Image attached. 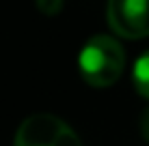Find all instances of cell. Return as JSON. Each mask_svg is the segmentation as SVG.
I'll return each instance as SVG.
<instances>
[{"mask_svg": "<svg viewBox=\"0 0 149 146\" xmlns=\"http://www.w3.org/2000/svg\"><path fill=\"white\" fill-rule=\"evenodd\" d=\"M123 67H125V52L121 43L110 34H95L80 49L78 69L89 86H112L121 77Z\"/></svg>", "mask_w": 149, "mask_h": 146, "instance_id": "1", "label": "cell"}, {"mask_svg": "<svg viewBox=\"0 0 149 146\" xmlns=\"http://www.w3.org/2000/svg\"><path fill=\"white\" fill-rule=\"evenodd\" d=\"M13 146H82L78 133L54 114H33L24 118Z\"/></svg>", "mask_w": 149, "mask_h": 146, "instance_id": "2", "label": "cell"}, {"mask_svg": "<svg viewBox=\"0 0 149 146\" xmlns=\"http://www.w3.org/2000/svg\"><path fill=\"white\" fill-rule=\"evenodd\" d=\"M106 19L119 37H149V0H108Z\"/></svg>", "mask_w": 149, "mask_h": 146, "instance_id": "3", "label": "cell"}, {"mask_svg": "<svg viewBox=\"0 0 149 146\" xmlns=\"http://www.w3.org/2000/svg\"><path fill=\"white\" fill-rule=\"evenodd\" d=\"M136 90L145 99H149V49L134 62V73H132Z\"/></svg>", "mask_w": 149, "mask_h": 146, "instance_id": "4", "label": "cell"}, {"mask_svg": "<svg viewBox=\"0 0 149 146\" xmlns=\"http://www.w3.org/2000/svg\"><path fill=\"white\" fill-rule=\"evenodd\" d=\"M37 9L43 15H58L63 9V0H37Z\"/></svg>", "mask_w": 149, "mask_h": 146, "instance_id": "5", "label": "cell"}, {"mask_svg": "<svg viewBox=\"0 0 149 146\" xmlns=\"http://www.w3.org/2000/svg\"><path fill=\"white\" fill-rule=\"evenodd\" d=\"M141 135H143L145 142H149V105L143 110V114H141Z\"/></svg>", "mask_w": 149, "mask_h": 146, "instance_id": "6", "label": "cell"}]
</instances>
